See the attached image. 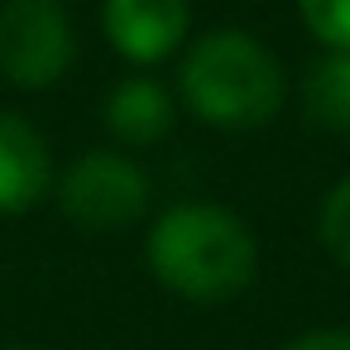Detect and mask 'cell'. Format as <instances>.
<instances>
[{
  "instance_id": "cell-1",
  "label": "cell",
  "mask_w": 350,
  "mask_h": 350,
  "mask_svg": "<svg viewBox=\"0 0 350 350\" xmlns=\"http://www.w3.org/2000/svg\"><path fill=\"white\" fill-rule=\"evenodd\" d=\"M154 278L187 302H230L259 273V240L221 202H178L149 226Z\"/></svg>"
},
{
  "instance_id": "cell-4",
  "label": "cell",
  "mask_w": 350,
  "mask_h": 350,
  "mask_svg": "<svg viewBox=\"0 0 350 350\" xmlns=\"http://www.w3.org/2000/svg\"><path fill=\"white\" fill-rule=\"evenodd\" d=\"M58 206L82 230H125L149 211V173L120 149H87L63 173Z\"/></svg>"
},
{
  "instance_id": "cell-9",
  "label": "cell",
  "mask_w": 350,
  "mask_h": 350,
  "mask_svg": "<svg viewBox=\"0 0 350 350\" xmlns=\"http://www.w3.org/2000/svg\"><path fill=\"white\" fill-rule=\"evenodd\" d=\"M317 240H321V250L340 269H350V178H340L321 197V206H317Z\"/></svg>"
},
{
  "instance_id": "cell-5",
  "label": "cell",
  "mask_w": 350,
  "mask_h": 350,
  "mask_svg": "<svg viewBox=\"0 0 350 350\" xmlns=\"http://www.w3.org/2000/svg\"><path fill=\"white\" fill-rule=\"evenodd\" d=\"M101 29H106V39L120 58H130L139 68H154L187 44L192 5L187 0H106Z\"/></svg>"
},
{
  "instance_id": "cell-2",
  "label": "cell",
  "mask_w": 350,
  "mask_h": 350,
  "mask_svg": "<svg viewBox=\"0 0 350 350\" xmlns=\"http://www.w3.org/2000/svg\"><path fill=\"white\" fill-rule=\"evenodd\" d=\"M178 92H183V106L202 125L240 135V130H264L269 120H278L288 101V72L259 34L211 29L187 49L178 68Z\"/></svg>"
},
{
  "instance_id": "cell-3",
  "label": "cell",
  "mask_w": 350,
  "mask_h": 350,
  "mask_svg": "<svg viewBox=\"0 0 350 350\" xmlns=\"http://www.w3.org/2000/svg\"><path fill=\"white\" fill-rule=\"evenodd\" d=\"M77 58V29L58 0H5L0 5V77L25 92L58 87Z\"/></svg>"
},
{
  "instance_id": "cell-10",
  "label": "cell",
  "mask_w": 350,
  "mask_h": 350,
  "mask_svg": "<svg viewBox=\"0 0 350 350\" xmlns=\"http://www.w3.org/2000/svg\"><path fill=\"white\" fill-rule=\"evenodd\" d=\"M297 15L321 49H350V0H297Z\"/></svg>"
},
{
  "instance_id": "cell-7",
  "label": "cell",
  "mask_w": 350,
  "mask_h": 350,
  "mask_svg": "<svg viewBox=\"0 0 350 350\" xmlns=\"http://www.w3.org/2000/svg\"><path fill=\"white\" fill-rule=\"evenodd\" d=\"M178 120V106L168 96L163 82L154 77H125L111 87L106 96V130L120 139V144H159Z\"/></svg>"
},
{
  "instance_id": "cell-11",
  "label": "cell",
  "mask_w": 350,
  "mask_h": 350,
  "mask_svg": "<svg viewBox=\"0 0 350 350\" xmlns=\"http://www.w3.org/2000/svg\"><path fill=\"white\" fill-rule=\"evenodd\" d=\"M283 350H350V326H312L293 336Z\"/></svg>"
},
{
  "instance_id": "cell-6",
  "label": "cell",
  "mask_w": 350,
  "mask_h": 350,
  "mask_svg": "<svg viewBox=\"0 0 350 350\" xmlns=\"http://www.w3.org/2000/svg\"><path fill=\"white\" fill-rule=\"evenodd\" d=\"M53 187L49 139L15 111H0V216L34 211Z\"/></svg>"
},
{
  "instance_id": "cell-8",
  "label": "cell",
  "mask_w": 350,
  "mask_h": 350,
  "mask_svg": "<svg viewBox=\"0 0 350 350\" xmlns=\"http://www.w3.org/2000/svg\"><path fill=\"white\" fill-rule=\"evenodd\" d=\"M302 116L326 135H350V49H326L307 68Z\"/></svg>"
},
{
  "instance_id": "cell-12",
  "label": "cell",
  "mask_w": 350,
  "mask_h": 350,
  "mask_svg": "<svg viewBox=\"0 0 350 350\" xmlns=\"http://www.w3.org/2000/svg\"><path fill=\"white\" fill-rule=\"evenodd\" d=\"M5 350H39V345H5Z\"/></svg>"
}]
</instances>
